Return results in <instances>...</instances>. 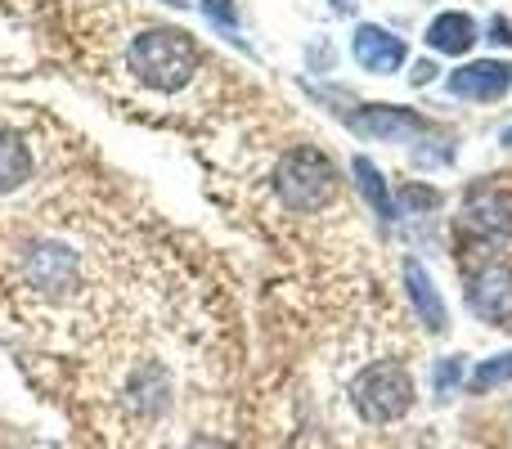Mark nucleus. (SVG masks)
Listing matches in <instances>:
<instances>
[{
	"label": "nucleus",
	"instance_id": "nucleus-6",
	"mask_svg": "<svg viewBox=\"0 0 512 449\" xmlns=\"http://www.w3.org/2000/svg\"><path fill=\"white\" fill-rule=\"evenodd\" d=\"M351 50H355V63H360L364 72H378V77L396 72L400 63H405V54H409V50H405V41H400V36H391L387 27H378V23L355 27Z\"/></svg>",
	"mask_w": 512,
	"mask_h": 449
},
{
	"label": "nucleus",
	"instance_id": "nucleus-2",
	"mask_svg": "<svg viewBox=\"0 0 512 449\" xmlns=\"http://www.w3.org/2000/svg\"><path fill=\"white\" fill-rule=\"evenodd\" d=\"M274 194L292 212H319L337 194V167L319 149H310V144L306 149H292L274 167Z\"/></svg>",
	"mask_w": 512,
	"mask_h": 449
},
{
	"label": "nucleus",
	"instance_id": "nucleus-16",
	"mask_svg": "<svg viewBox=\"0 0 512 449\" xmlns=\"http://www.w3.org/2000/svg\"><path fill=\"white\" fill-rule=\"evenodd\" d=\"M405 203L414 207V212H427V207L441 203V194H436V189H423V185H409L405 189Z\"/></svg>",
	"mask_w": 512,
	"mask_h": 449
},
{
	"label": "nucleus",
	"instance_id": "nucleus-18",
	"mask_svg": "<svg viewBox=\"0 0 512 449\" xmlns=\"http://www.w3.org/2000/svg\"><path fill=\"white\" fill-rule=\"evenodd\" d=\"M495 41H508L512 45V27L504 23V18H495Z\"/></svg>",
	"mask_w": 512,
	"mask_h": 449
},
{
	"label": "nucleus",
	"instance_id": "nucleus-15",
	"mask_svg": "<svg viewBox=\"0 0 512 449\" xmlns=\"http://www.w3.org/2000/svg\"><path fill=\"white\" fill-rule=\"evenodd\" d=\"M463 382V355H450V360L436 364V396H454V387Z\"/></svg>",
	"mask_w": 512,
	"mask_h": 449
},
{
	"label": "nucleus",
	"instance_id": "nucleus-17",
	"mask_svg": "<svg viewBox=\"0 0 512 449\" xmlns=\"http://www.w3.org/2000/svg\"><path fill=\"white\" fill-rule=\"evenodd\" d=\"M436 77V63H414V86H427V81H432Z\"/></svg>",
	"mask_w": 512,
	"mask_h": 449
},
{
	"label": "nucleus",
	"instance_id": "nucleus-1",
	"mask_svg": "<svg viewBox=\"0 0 512 449\" xmlns=\"http://www.w3.org/2000/svg\"><path fill=\"white\" fill-rule=\"evenodd\" d=\"M126 63H131V72L144 86L180 90L198 72V45H194V36L180 32V27H153V32H140L131 41Z\"/></svg>",
	"mask_w": 512,
	"mask_h": 449
},
{
	"label": "nucleus",
	"instance_id": "nucleus-8",
	"mask_svg": "<svg viewBox=\"0 0 512 449\" xmlns=\"http://www.w3.org/2000/svg\"><path fill=\"white\" fill-rule=\"evenodd\" d=\"M468 301L481 319H495V324L508 319L512 315V270H486L477 283H472Z\"/></svg>",
	"mask_w": 512,
	"mask_h": 449
},
{
	"label": "nucleus",
	"instance_id": "nucleus-10",
	"mask_svg": "<svg viewBox=\"0 0 512 449\" xmlns=\"http://www.w3.org/2000/svg\"><path fill=\"white\" fill-rule=\"evenodd\" d=\"M427 45L441 54H468L477 45V23L468 14H441L427 27Z\"/></svg>",
	"mask_w": 512,
	"mask_h": 449
},
{
	"label": "nucleus",
	"instance_id": "nucleus-13",
	"mask_svg": "<svg viewBox=\"0 0 512 449\" xmlns=\"http://www.w3.org/2000/svg\"><path fill=\"white\" fill-rule=\"evenodd\" d=\"M504 382H512V351L495 355V360H481V369L472 373L468 391H472V396H490V391L504 387Z\"/></svg>",
	"mask_w": 512,
	"mask_h": 449
},
{
	"label": "nucleus",
	"instance_id": "nucleus-9",
	"mask_svg": "<svg viewBox=\"0 0 512 449\" xmlns=\"http://www.w3.org/2000/svg\"><path fill=\"white\" fill-rule=\"evenodd\" d=\"M405 283H409V297H414V310H418V319H423L432 333H445V301H441V292H436V283L427 279V270L418 261H409L405 265Z\"/></svg>",
	"mask_w": 512,
	"mask_h": 449
},
{
	"label": "nucleus",
	"instance_id": "nucleus-3",
	"mask_svg": "<svg viewBox=\"0 0 512 449\" xmlns=\"http://www.w3.org/2000/svg\"><path fill=\"white\" fill-rule=\"evenodd\" d=\"M351 400H355L364 423H373V427L396 423V418H405L409 409H414V378H409L405 364L382 360L355 378Z\"/></svg>",
	"mask_w": 512,
	"mask_h": 449
},
{
	"label": "nucleus",
	"instance_id": "nucleus-4",
	"mask_svg": "<svg viewBox=\"0 0 512 449\" xmlns=\"http://www.w3.org/2000/svg\"><path fill=\"white\" fill-rule=\"evenodd\" d=\"M351 131L364 135V140H387V144H400V140H414L418 131H427V122L409 108H396V104H360L351 117Z\"/></svg>",
	"mask_w": 512,
	"mask_h": 449
},
{
	"label": "nucleus",
	"instance_id": "nucleus-5",
	"mask_svg": "<svg viewBox=\"0 0 512 449\" xmlns=\"http://www.w3.org/2000/svg\"><path fill=\"white\" fill-rule=\"evenodd\" d=\"M508 90H512V63L504 59H481V63L450 72V95H459V99L486 104V99H504Z\"/></svg>",
	"mask_w": 512,
	"mask_h": 449
},
{
	"label": "nucleus",
	"instance_id": "nucleus-11",
	"mask_svg": "<svg viewBox=\"0 0 512 449\" xmlns=\"http://www.w3.org/2000/svg\"><path fill=\"white\" fill-rule=\"evenodd\" d=\"M32 176V153L18 135H0V194H14Z\"/></svg>",
	"mask_w": 512,
	"mask_h": 449
},
{
	"label": "nucleus",
	"instance_id": "nucleus-21",
	"mask_svg": "<svg viewBox=\"0 0 512 449\" xmlns=\"http://www.w3.org/2000/svg\"><path fill=\"white\" fill-rule=\"evenodd\" d=\"M167 5H176V9H180V5H185V0H167Z\"/></svg>",
	"mask_w": 512,
	"mask_h": 449
},
{
	"label": "nucleus",
	"instance_id": "nucleus-19",
	"mask_svg": "<svg viewBox=\"0 0 512 449\" xmlns=\"http://www.w3.org/2000/svg\"><path fill=\"white\" fill-rule=\"evenodd\" d=\"M189 449H230V445H221V441H194Z\"/></svg>",
	"mask_w": 512,
	"mask_h": 449
},
{
	"label": "nucleus",
	"instance_id": "nucleus-14",
	"mask_svg": "<svg viewBox=\"0 0 512 449\" xmlns=\"http://www.w3.org/2000/svg\"><path fill=\"white\" fill-rule=\"evenodd\" d=\"M203 14L212 18V23L221 27L230 41L243 45V36H239V9H234V0H203Z\"/></svg>",
	"mask_w": 512,
	"mask_h": 449
},
{
	"label": "nucleus",
	"instance_id": "nucleus-7",
	"mask_svg": "<svg viewBox=\"0 0 512 449\" xmlns=\"http://www.w3.org/2000/svg\"><path fill=\"white\" fill-rule=\"evenodd\" d=\"M463 234H477L481 243H504L512 234V198L504 194H477L459 216Z\"/></svg>",
	"mask_w": 512,
	"mask_h": 449
},
{
	"label": "nucleus",
	"instance_id": "nucleus-20",
	"mask_svg": "<svg viewBox=\"0 0 512 449\" xmlns=\"http://www.w3.org/2000/svg\"><path fill=\"white\" fill-rule=\"evenodd\" d=\"M504 144H508V149H512V131H504Z\"/></svg>",
	"mask_w": 512,
	"mask_h": 449
},
{
	"label": "nucleus",
	"instance_id": "nucleus-12",
	"mask_svg": "<svg viewBox=\"0 0 512 449\" xmlns=\"http://www.w3.org/2000/svg\"><path fill=\"white\" fill-rule=\"evenodd\" d=\"M351 171L360 176V189H364V198H369L373 212H378L387 225L396 221V207H391V194H387V180H382V171L373 167L369 158H355V162H351Z\"/></svg>",
	"mask_w": 512,
	"mask_h": 449
}]
</instances>
